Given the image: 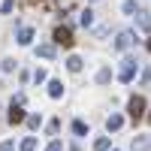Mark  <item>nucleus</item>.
Masks as SVG:
<instances>
[{
    "instance_id": "nucleus-1",
    "label": "nucleus",
    "mask_w": 151,
    "mask_h": 151,
    "mask_svg": "<svg viewBox=\"0 0 151 151\" xmlns=\"http://www.w3.org/2000/svg\"><path fill=\"white\" fill-rule=\"evenodd\" d=\"M136 73H139V58H133V55H124L121 67H118V82L130 85V82L136 79Z\"/></svg>"
},
{
    "instance_id": "nucleus-2",
    "label": "nucleus",
    "mask_w": 151,
    "mask_h": 151,
    "mask_svg": "<svg viewBox=\"0 0 151 151\" xmlns=\"http://www.w3.org/2000/svg\"><path fill=\"white\" fill-rule=\"evenodd\" d=\"M133 42H136V33H133V30H121V33H118V40L112 42V48H115V52H127Z\"/></svg>"
},
{
    "instance_id": "nucleus-3",
    "label": "nucleus",
    "mask_w": 151,
    "mask_h": 151,
    "mask_svg": "<svg viewBox=\"0 0 151 151\" xmlns=\"http://www.w3.org/2000/svg\"><path fill=\"white\" fill-rule=\"evenodd\" d=\"M127 112H130V118H133V121H139V118L145 115V97H139V94H136V97H130Z\"/></svg>"
},
{
    "instance_id": "nucleus-4",
    "label": "nucleus",
    "mask_w": 151,
    "mask_h": 151,
    "mask_svg": "<svg viewBox=\"0 0 151 151\" xmlns=\"http://www.w3.org/2000/svg\"><path fill=\"white\" fill-rule=\"evenodd\" d=\"M55 42H58V45H64V48H73V30L67 27V24L55 27Z\"/></svg>"
},
{
    "instance_id": "nucleus-5",
    "label": "nucleus",
    "mask_w": 151,
    "mask_h": 151,
    "mask_svg": "<svg viewBox=\"0 0 151 151\" xmlns=\"http://www.w3.org/2000/svg\"><path fill=\"white\" fill-rule=\"evenodd\" d=\"M15 40H18V45H30L33 42V27L30 24H21L18 33H15Z\"/></svg>"
},
{
    "instance_id": "nucleus-6",
    "label": "nucleus",
    "mask_w": 151,
    "mask_h": 151,
    "mask_svg": "<svg viewBox=\"0 0 151 151\" xmlns=\"http://www.w3.org/2000/svg\"><path fill=\"white\" fill-rule=\"evenodd\" d=\"M24 118H27V115H24L21 103H12V106H9V118H6V121H9V124H21Z\"/></svg>"
},
{
    "instance_id": "nucleus-7",
    "label": "nucleus",
    "mask_w": 151,
    "mask_h": 151,
    "mask_svg": "<svg viewBox=\"0 0 151 151\" xmlns=\"http://www.w3.org/2000/svg\"><path fill=\"white\" fill-rule=\"evenodd\" d=\"M133 151H151V136H133Z\"/></svg>"
},
{
    "instance_id": "nucleus-8",
    "label": "nucleus",
    "mask_w": 151,
    "mask_h": 151,
    "mask_svg": "<svg viewBox=\"0 0 151 151\" xmlns=\"http://www.w3.org/2000/svg\"><path fill=\"white\" fill-rule=\"evenodd\" d=\"M121 127H124V118L112 112V115L106 118V130H109V133H115V130H121Z\"/></svg>"
},
{
    "instance_id": "nucleus-9",
    "label": "nucleus",
    "mask_w": 151,
    "mask_h": 151,
    "mask_svg": "<svg viewBox=\"0 0 151 151\" xmlns=\"http://www.w3.org/2000/svg\"><path fill=\"white\" fill-rule=\"evenodd\" d=\"M48 97H52V100H60V97H64V85H60L58 79L48 82Z\"/></svg>"
},
{
    "instance_id": "nucleus-10",
    "label": "nucleus",
    "mask_w": 151,
    "mask_h": 151,
    "mask_svg": "<svg viewBox=\"0 0 151 151\" xmlns=\"http://www.w3.org/2000/svg\"><path fill=\"white\" fill-rule=\"evenodd\" d=\"M55 52H58V48H55L52 42H42L40 48H36V55H40V58H45V60H52V58H55Z\"/></svg>"
},
{
    "instance_id": "nucleus-11",
    "label": "nucleus",
    "mask_w": 151,
    "mask_h": 151,
    "mask_svg": "<svg viewBox=\"0 0 151 151\" xmlns=\"http://www.w3.org/2000/svg\"><path fill=\"white\" fill-rule=\"evenodd\" d=\"M136 24H139V27L148 33V30H151V15H148V12H139V9H136Z\"/></svg>"
},
{
    "instance_id": "nucleus-12",
    "label": "nucleus",
    "mask_w": 151,
    "mask_h": 151,
    "mask_svg": "<svg viewBox=\"0 0 151 151\" xmlns=\"http://www.w3.org/2000/svg\"><path fill=\"white\" fill-rule=\"evenodd\" d=\"M67 70H70V73H79V70H82V58H79V55H70V58H67Z\"/></svg>"
},
{
    "instance_id": "nucleus-13",
    "label": "nucleus",
    "mask_w": 151,
    "mask_h": 151,
    "mask_svg": "<svg viewBox=\"0 0 151 151\" xmlns=\"http://www.w3.org/2000/svg\"><path fill=\"white\" fill-rule=\"evenodd\" d=\"M18 151H36V136H24L21 145H18Z\"/></svg>"
},
{
    "instance_id": "nucleus-14",
    "label": "nucleus",
    "mask_w": 151,
    "mask_h": 151,
    "mask_svg": "<svg viewBox=\"0 0 151 151\" xmlns=\"http://www.w3.org/2000/svg\"><path fill=\"white\" fill-rule=\"evenodd\" d=\"M109 79H112V70H109V67H103V70L97 73V85H106Z\"/></svg>"
},
{
    "instance_id": "nucleus-15",
    "label": "nucleus",
    "mask_w": 151,
    "mask_h": 151,
    "mask_svg": "<svg viewBox=\"0 0 151 151\" xmlns=\"http://www.w3.org/2000/svg\"><path fill=\"white\" fill-rule=\"evenodd\" d=\"M73 133L76 136H88V124L85 121H73Z\"/></svg>"
},
{
    "instance_id": "nucleus-16",
    "label": "nucleus",
    "mask_w": 151,
    "mask_h": 151,
    "mask_svg": "<svg viewBox=\"0 0 151 151\" xmlns=\"http://www.w3.org/2000/svg\"><path fill=\"white\" fill-rule=\"evenodd\" d=\"M109 145H112V142H109V136H100V139L94 142V151H109Z\"/></svg>"
},
{
    "instance_id": "nucleus-17",
    "label": "nucleus",
    "mask_w": 151,
    "mask_h": 151,
    "mask_svg": "<svg viewBox=\"0 0 151 151\" xmlns=\"http://www.w3.org/2000/svg\"><path fill=\"white\" fill-rule=\"evenodd\" d=\"M79 21L85 24V27H91V24H94V12H91V9H85V12H82V18H79Z\"/></svg>"
},
{
    "instance_id": "nucleus-18",
    "label": "nucleus",
    "mask_w": 151,
    "mask_h": 151,
    "mask_svg": "<svg viewBox=\"0 0 151 151\" xmlns=\"http://www.w3.org/2000/svg\"><path fill=\"white\" fill-rule=\"evenodd\" d=\"M24 121H27V127H30V130H36V127L42 124V118H40V115H27Z\"/></svg>"
},
{
    "instance_id": "nucleus-19",
    "label": "nucleus",
    "mask_w": 151,
    "mask_h": 151,
    "mask_svg": "<svg viewBox=\"0 0 151 151\" xmlns=\"http://www.w3.org/2000/svg\"><path fill=\"white\" fill-rule=\"evenodd\" d=\"M121 9H124V12H127V15H133V12H136V9H139V3H136V0H127V3H124Z\"/></svg>"
},
{
    "instance_id": "nucleus-20",
    "label": "nucleus",
    "mask_w": 151,
    "mask_h": 151,
    "mask_svg": "<svg viewBox=\"0 0 151 151\" xmlns=\"http://www.w3.org/2000/svg\"><path fill=\"white\" fill-rule=\"evenodd\" d=\"M12 6H15V0H3V3H0V12H3V15H9Z\"/></svg>"
},
{
    "instance_id": "nucleus-21",
    "label": "nucleus",
    "mask_w": 151,
    "mask_h": 151,
    "mask_svg": "<svg viewBox=\"0 0 151 151\" xmlns=\"http://www.w3.org/2000/svg\"><path fill=\"white\" fill-rule=\"evenodd\" d=\"M45 79H48V76H45V70H42V67H40V70H36V73H33V82H36V85H42Z\"/></svg>"
},
{
    "instance_id": "nucleus-22",
    "label": "nucleus",
    "mask_w": 151,
    "mask_h": 151,
    "mask_svg": "<svg viewBox=\"0 0 151 151\" xmlns=\"http://www.w3.org/2000/svg\"><path fill=\"white\" fill-rule=\"evenodd\" d=\"M45 151H64V142H60V139H55V142H52V145H48Z\"/></svg>"
},
{
    "instance_id": "nucleus-23",
    "label": "nucleus",
    "mask_w": 151,
    "mask_h": 151,
    "mask_svg": "<svg viewBox=\"0 0 151 151\" xmlns=\"http://www.w3.org/2000/svg\"><path fill=\"white\" fill-rule=\"evenodd\" d=\"M0 151H15V142H9V139L0 142Z\"/></svg>"
},
{
    "instance_id": "nucleus-24",
    "label": "nucleus",
    "mask_w": 151,
    "mask_h": 151,
    "mask_svg": "<svg viewBox=\"0 0 151 151\" xmlns=\"http://www.w3.org/2000/svg\"><path fill=\"white\" fill-rule=\"evenodd\" d=\"M60 130V121H48V133H58Z\"/></svg>"
},
{
    "instance_id": "nucleus-25",
    "label": "nucleus",
    "mask_w": 151,
    "mask_h": 151,
    "mask_svg": "<svg viewBox=\"0 0 151 151\" xmlns=\"http://www.w3.org/2000/svg\"><path fill=\"white\" fill-rule=\"evenodd\" d=\"M148 52H151V36H148Z\"/></svg>"
},
{
    "instance_id": "nucleus-26",
    "label": "nucleus",
    "mask_w": 151,
    "mask_h": 151,
    "mask_svg": "<svg viewBox=\"0 0 151 151\" xmlns=\"http://www.w3.org/2000/svg\"><path fill=\"white\" fill-rule=\"evenodd\" d=\"M148 121H151V112H148Z\"/></svg>"
},
{
    "instance_id": "nucleus-27",
    "label": "nucleus",
    "mask_w": 151,
    "mask_h": 151,
    "mask_svg": "<svg viewBox=\"0 0 151 151\" xmlns=\"http://www.w3.org/2000/svg\"><path fill=\"white\" fill-rule=\"evenodd\" d=\"M112 151H118V148H112Z\"/></svg>"
}]
</instances>
